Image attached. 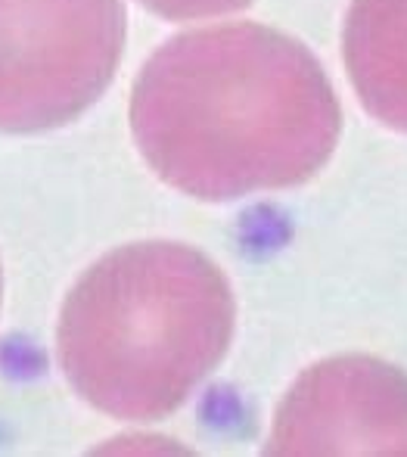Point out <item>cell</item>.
Listing matches in <instances>:
<instances>
[{
  "label": "cell",
  "mask_w": 407,
  "mask_h": 457,
  "mask_svg": "<svg viewBox=\"0 0 407 457\" xmlns=\"http://www.w3.org/2000/svg\"><path fill=\"white\" fill-rule=\"evenodd\" d=\"M131 131L165 184L221 203L314 178L339 144L342 112L299 41L240 22L156 50L134 81Z\"/></svg>",
  "instance_id": "obj_1"
},
{
  "label": "cell",
  "mask_w": 407,
  "mask_h": 457,
  "mask_svg": "<svg viewBox=\"0 0 407 457\" xmlns=\"http://www.w3.org/2000/svg\"><path fill=\"white\" fill-rule=\"evenodd\" d=\"M234 293L203 253L131 243L100 259L62 305L60 364L72 389L121 420L178 411L224 358Z\"/></svg>",
  "instance_id": "obj_2"
},
{
  "label": "cell",
  "mask_w": 407,
  "mask_h": 457,
  "mask_svg": "<svg viewBox=\"0 0 407 457\" xmlns=\"http://www.w3.org/2000/svg\"><path fill=\"white\" fill-rule=\"evenodd\" d=\"M125 47L121 0H0V131L79 119Z\"/></svg>",
  "instance_id": "obj_3"
},
{
  "label": "cell",
  "mask_w": 407,
  "mask_h": 457,
  "mask_svg": "<svg viewBox=\"0 0 407 457\" xmlns=\"http://www.w3.org/2000/svg\"><path fill=\"white\" fill-rule=\"evenodd\" d=\"M268 454H407V377L364 355L311 367L277 408Z\"/></svg>",
  "instance_id": "obj_4"
},
{
  "label": "cell",
  "mask_w": 407,
  "mask_h": 457,
  "mask_svg": "<svg viewBox=\"0 0 407 457\" xmlns=\"http://www.w3.org/2000/svg\"><path fill=\"white\" fill-rule=\"evenodd\" d=\"M345 69L367 112L407 131V0H352Z\"/></svg>",
  "instance_id": "obj_5"
},
{
  "label": "cell",
  "mask_w": 407,
  "mask_h": 457,
  "mask_svg": "<svg viewBox=\"0 0 407 457\" xmlns=\"http://www.w3.org/2000/svg\"><path fill=\"white\" fill-rule=\"evenodd\" d=\"M140 4L165 19H205L237 12L249 6L252 0H140Z\"/></svg>",
  "instance_id": "obj_6"
}]
</instances>
